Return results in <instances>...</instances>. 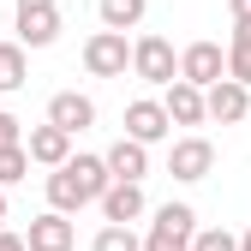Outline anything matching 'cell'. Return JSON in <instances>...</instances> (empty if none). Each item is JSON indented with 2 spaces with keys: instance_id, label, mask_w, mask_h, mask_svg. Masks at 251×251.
Returning a JSON list of instances; mask_svg holds the SVG:
<instances>
[{
  "instance_id": "5b68a950",
  "label": "cell",
  "mask_w": 251,
  "mask_h": 251,
  "mask_svg": "<svg viewBox=\"0 0 251 251\" xmlns=\"http://www.w3.org/2000/svg\"><path fill=\"white\" fill-rule=\"evenodd\" d=\"M179 78H192V84H222L227 78V48L222 42H192V48H179Z\"/></svg>"
},
{
  "instance_id": "44dd1931",
  "label": "cell",
  "mask_w": 251,
  "mask_h": 251,
  "mask_svg": "<svg viewBox=\"0 0 251 251\" xmlns=\"http://www.w3.org/2000/svg\"><path fill=\"white\" fill-rule=\"evenodd\" d=\"M227 78L251 84V48H233V42H227Z\"/></svg>"
},
{
  "instance_id": "4fadbf2b",
  "label": "cell",
  "mask_w": 251,
  "mask_h": 251,
  "mask_svg": "<svg viewBox=\"0 0 251 251\" xmlns=\"http://www.w3.org/2000/svg\"><path fill=\"white\" fill-rule=\"evenodd\" d=\"M102 155H108L114 179H144V174H150V144H138V138H114Z\"/></svg>"
},
{
  "instance_id": "ba28073f",
  "label": "cell",
  "mask_w": 251,
  "mask_h": 251,
  "mask_svg": "<svg viewBox=\"0 0 251 251\" xmlns=\"http://www.w3.org/2000/svg\"><path fill=\"white\" fill-rule=\"evenodd\" d=\"M24 239H30V251H72V245H78V227H72V215H66V209H54V203H48L36 222H30Z\"/></svg>"
},
{
  "instance_id": "603a6c76",
  "label": "cell",
  "mask_w": 251,
  "mask_h": 251,
  "mask_svg": "<svg viewBox=\"0 0 251 251\" xmlns=\"http://www.w3.org/2000/svg\"><path fill=\"white\" fill-rule=\"evenodd\" d=\"M0 251H30V239H24V233H12V227H0Z\"/></svg>"
},
{
  "instance_id": "484cf974",
  "label": "cell",
  "mask_w": 251,
  "mask_h": 251,
  "mask_svg": "<svg viewBox=\"0 0 251 251\" xmlns=\"http://www.w3.org/2000/svg\"><path fill=\"white\" fill-rule=\"evenodd\" d=\"M227 12L233 18H251V0H227Z\"/></svg>"
},
{
  "instance_id": "9c48e42d",
  "label": "cell",
  "mask_w": 251,
  "mask_h": 251,
  "mask_svg": "<svg viewBox=\"0 0 251 251\" xmlns=\"http://www.w3.org/2000/svg\"><path fill=\"white\" fill-rule=\"evenodd\" d=\"M162 102H168V120L174 126H203L209 120V96H203V84H192V78H174L162 90Z\"/></svg>"
},
{
  "instance_id": "7c38bea8",
  "label": "cell",
  "mask_w": 251,
  "mask_h": 251,
  "mask_svg": "<svg viewBox=\"0 0 251 251\" xmlns=\"http://www.w3.org/2000/svg\"><path fill=\"white\" fill-rule=\"evenodd\" d=\"M203 96H209V120H222V126H233V120H245V114H251V84H239V78L209 84Z\"/></svg>"
},
{
  "instance_id": "8992f818",
  "label": "cell",
  "mask_w": 251,
  "mask_h": 251,
  "mask_svg": "<svg viewBox=\"0 0 251 251\" xmlns=\"http://www.w3.org/2000/svg\"><path fill=\"white\" fill-rule=\"evenodd\" d=\"M24 150H30V162H36V168H60V162H72V132H66V126H54V120H42V126H30V132H24Z\"/></svg>"
},
{
  "instance_id": "8fae6325",
  "label": "cell",
  "mask_w": 251,
  "mask_h": 251,
  "mask_svg": "<svg viewBox=\"0 0 251 251\" xmlns=\"http://www.w3.org/2000/svg\"><path fill=\"white\" fill-rule=\"evenodd\" d=\"M48 120L66 126V132L78 138V132H90V126H96V102H90L84 90H60V96H48Z\"/></svg>"
},
{
  "instance_id": "ffe728a7",
  "label": "cell",
  "mask_w": 251,
  "mask_h": 251,
  "mask_svg": "<svg viewBox=\"0 0 251 251\" xmlns=\"http://www.w3.org/2000/svg\"><path fill=\"white\" fill-rule=\"evenodd\" d=\"M192 251H239V233H227V227H198Z\"/></svg>"
},
{
  "instance_id": "277c9868",
  "label": "cell",
  "mask_w": 251,
  "mask_h": 251,
  "mask_svg": "<svg viewBox=\"0 0 251 251\" xmlns=\"http://www.w3.org/2000/svg\"><path fill=\"white\" fill-rule=\"evenodd\" d=\"M132 72H138L144 84H162V90H168V84L179 78L174 42H168V36H138V42H132Z\"/></svg>"
},
{
  "instance_id": "6da1fadb",
  "label": "cell",
  "mask_w": 251,
  "mask_h": 251,
  "mask_svg": "<svg viewBox=\"0 0 251 251\" xmlns=\"http://www.w3.org/2000/svg\"><path fill=\"white\" fill-rule=\"evenodd\" d=\"M192 239H198V209L192 203H162L150 233H144V251H192Z\"/></svg>"
},
{
  "instance_id": "e0dca14e",
  "label": "cell",
  "mask_w": 251,
  "mask_h": 251,
  "mask_svg": "<svg viewBox=\"0 0 251 251\" xmlns=\"http://www.w3.org/2000/svg\"><path fill=\"white\" fill-rule=\"evenodd\" d=\"M96 12H102V24H108V30H138V24H144V12H150V0H102Z\"/></svg>"
},
{
  "instance_id": "83f0119b",
  "label": "cell",
  "mask_w": 251,
  "mask_h": 251,
  "mask_svg": "<svg viewBox=\"0 0 251 251\" xmlns=\"http://www.w3.org/2000/svg\"><path fill=\"white\" fill-rule=\"evenodd\" d=\"M0 222H6V185H0Z\"/></svg>"
},
{
  "instance_id": "ac0fdd59",
  "label": "cell",
  "mask_w": 251,
  "mask_h": 251,
  "mask_svg": "<svg viewBox=\"0 0 251 251\" xmlns=\"http://www.w3.org/2000/svg\"><path fill=\"white\" fill-rule=\"evenodd\" d=\"M90 251H144V239L132 233V222H108L96 239H90Z\"/></svg>"
},
{
  "instance_id": "7a4b0ae2",
  "label": "cell",
  "mask_w": 251,
  "mask_h": 251,
  "mask_svg": "<svg viewBox=\"0 0 251 251\" xmlns=\"http://www.w3.org/2000/svg\"><path fill=\"white\" fill-rule=\"evenodd\" d=\"M126 66H132V42H126V30H96V36L84 42V72L90 78H126Z\"/></svg>"
},
{
  "instance_id": "cb8c5ba5",
  "label": "cell",
  "mask_w": 251,
  "mask_h": 251,
  "mask_svg": "<svg viewBox=\"0 0 251 251\" xmlns=\"http://www.w3.org/2000/svg\"><path fill=\"white\" fill-rule=\"evenodd\" d=\"M233 48H251V18H233Z\"/></svg>"
},
{
  "instance_id": "7402d4cb",
  "label": "cell",
  "mask_w": 251,
  "mask_h": 251,
  "mask_svg": "<svg viewBox=\"0 0 251 251\" xmlns=\"http://www.w3.org/2000/svg\"><path fill=\"white\" fill-rule=\"evenodd\" d=\"M6 144H24V126H18V114L0 108V150H6Z\"/></svg>"
},
{
  "instance_id": "3957f363",
  "label": "cell",
  "mask_w": 251,
  "mask_h": 251,
  "mask_svg": "<svg viewBox=\"0 0 251 251\" xmlns=\"http://www.w3.org/2000/svg\"><path fill=\"white\" fill-rule=\"evenodd\" d=\"M168 174H174L179 185L209 179V174H215V144H209V138H198V132L174 138V150H168Z\"/></svg>"
},
{
  "instance_id": "30bf717a",
  "label": "cell",
  "mask_w": 251,
  "mask_h": 251,
  "mask_svg": "<svg viewBox=\"0 0 251 251\" xmlns=\"http://www.w3.org/2000/svg\"><path fill=\"white\" fill-rule=\"evenodd\" d=\"M96 209H102V222H138V215L150 209L144 203V179H114Z\"/></svg>"
},
{
  "instance_id": "d4e9b609",
  "label": "cell",
  "mask_w": 251,
  "mask_h": 251,
  "mask_svg": "<svg viewBox=\"0 0 251 251\" xmlns=\"http://www.w3.org/2000/svg\"><path fill=\"white\" fill-rule=\"evenodd\" d=\"M18 12H36V6H60V0H12Z\"/></svg>"
},
{
  "instance_id": "5bb4252c",
  "label": "cell",
  "mask_w": 251,
  "mask_h": 251,
  "mask_svg": "<svg viewBox=\"0 0 251 251\" xmlns=\"http://www.w3.org/2000/svg\"><path fill=\"white\" fill-rule=\"evenodd\" d=\"M18 42H24V48H54V42H60V6L18 12Z\"/></svg>"
},
{
  "instance_id": "4316f807",
  "label": "cell",
  "mask_w": 251,
  "mask_h": 251,
  "mask_svg": "<svg viewBox=\"0 0 251 251\" xmlns=\"http://www.w3.org/2000/svg\"><path fill=\"white\" fill-rule=\"evenodd\" d=\"M239 251H251V227H245V233H239Z\"/></svg>"
},
{
  "instance_id": "52a82bcc",
  "label": "cell",
  "mask_w": 251,
  "mask_h": 251,
  "mask_svg": "<svg viewBox=\"0 0 251 251\" xmlns=\"http://www.w3.org/2000/svg\"><path fill=\"white\" fill-rule=\"evenodd\" d=\"M174 132V120H168V102H155V96H138L132 108H126V138H138V144H162Z\"/></svg>"
},
{
  "instance_id": "2e32d148",
  "label": "cell",
  "mask_w": 251,
  "mask_h": 251,
  "mask_svg": "<svg viewBox=\"0 0 251 251\" xmlns=\"http://www.w3.org/2000/svg\"><path fill=\"white\" fill-rule=\"evenodd\" d=\"M24 78H30L24 42H0V96H12V90H24Z\"/></svg>"
},
{
  "instance_id": "d6986e66",
  "label": "cell",
  "mask_w": 251,
  "mask_h": 251,
  "mask_svg": "<svg viewBox=\"0 0 251 251\" xmlns=\"http://www.w3.org/2000/svg\"><path fill=\"white\" fill-rule=\"evenodd\" d=\"M30 174V150L24 144H6V150H0V185H18Z\"/></svg>"
},
{
  "instance_id": "9a60e30c",
  "label": "cell",
  "mask_w": 251,
  "mask_h": 251,
  "mask_svg": "<svg viewBox=\"0 0 251 251\" xmlns=\"http://www.w3.org/2000/svg\"><path fill=\"white\" fill-rule=\"evenodd\" d=\"M48 203H54V209H66V215H78V209L90 203V192L78 185V174H72L66 162H60V168L48 174Z\"/></svg>"
}]
</instances>
